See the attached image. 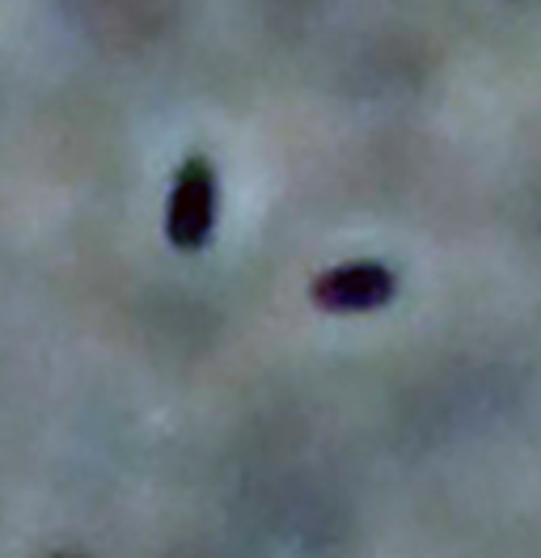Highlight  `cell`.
Here are the masks:
<instances>
[{
	"label": "cell",
	"mask_w": 541,
	"mask_h": 558,
	"mask_svg": "<svg viewBox=\"0 0 541 558\" xmlns=\"http://www.w3.org/2000/svg\"><path fill=\"white\" fill-rule=\"evenodd\" d=\"M216 204H220V186H216V170L207 157H187L182 170L173 178L166 208V238L173 250L182 254H200L212 242L216 229Z\"/></svg>",
	"instance_id": "obj_1"
},
{
	"label": "cell",
	"mask_w": 541,
	"mask_h": 558,
	"mask_svg": "<svg viewBox=\"0 0 541 558\" xmlns=\"http://www.w3.org/2000/svg\"><path fill=\"white\" fill-rule=\"evenodd\" d=\"M398 292V279L385 263H342V267H330L313 279L309 296L317 310L326 314H372V310H385Z\"/></svg>",
	"instance_id": "obj_2"
}]
</instances>
